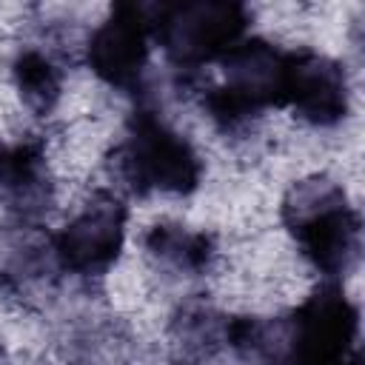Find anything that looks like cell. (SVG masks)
I'll use <instances>...</instances> for the list:
<instances>
[{
  "mask_svg": "<svg viewBox=\"0 0 365 365\" xmlns=\"http://www.w3.org/2000/svg\"><path fill=\"white\" fill-rule=\"evenodd\" d=\"M88 54L94 60L97 74H103L111 83H125L143 68V60H145V37H143L140 20L128 11L111 17L91 37Z\"/></svg>",
  "mask_w": 365,
  "mask_h": 365,
  "instance_id": "cell-1",
  "label": "cell"
}]
</instances>
